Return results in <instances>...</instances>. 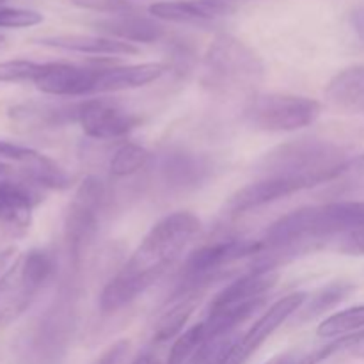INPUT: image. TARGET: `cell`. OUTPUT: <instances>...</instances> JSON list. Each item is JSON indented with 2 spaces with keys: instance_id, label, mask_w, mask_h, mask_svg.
Listing matches in <instances>:
<instances>
[{
  "instance_id": "cell-36",
  "label": "cell",
  "mask_w": 364,
  "mask_h": 364,
  "mask_svg": "<svg viewBox=\"0 0 364 364\" xmlns=\"http://www.w3.org/2000/svg\"><path fill=\"white\" fill-rule=\"evenodd\" d=\"M14 256H16V251H14L13 247H9V249H6V251L0 252V276H2V274L6 272L11 265H13L14 259H16Z\"/></svg>"
},
{
  "instance_id": "cell-41",
  "label": "cell",
  "mask_w": 364,
  "mask_h": 364,
  "mask_svg": "<svg viewBox=\"0 0 364 364\" xmlns=\"http://www.w3.org/2000/svg\"><path fill=\"white\" fill-rule=\"evenodd\" d=\"M4 41V38H2V36H0V43H2Z\"/></svg>"
},
{
  "instance_id": "cell-42",
  "label": "cell",
  "mask_w": 364,
  "mask_h": 364,
  "mask_svg": "<svg viewBox=\"0 0 364 364\" xmlns=\"http://www.w3.org/2000/svg\"><path fill=\"white\" fill-rule=\"evenodd\" d=\"M274 361H276V359H274ZM274 361H270V363H267V364H274Z\"/></svg>"
},
{
  "instance_id": "cell-9",
  "label": "cell",
  "mask_w": 364,
  "mask_h": 364,
  "mask_svg": "<svg viewBox=\"0 0 364 364\" xmlns=\"http://www.w3.org/2000/svg\"><path fill=\"white\" fill-rule=\"evenodd\" d=\"M155 176L166 192L187 194L213 176V162L210 156L187 149H169L156 160Z\"/></svg>"
},
{
  "instance_id": "cell-5",
  "label": "cell",
  "mask_w": 364,
  "mask_h": 364,
  "mask_svg": "<svg viewBox=\"0 0 364 364\" xmlns=\"http://www.w3.org/2000/svg\"><path fill=\"white\" fill-rule=\"evenodd\" d=\"M57 270L55 256L46 249H32L18 256L0 276V323L16 320L31 308Z\"/></svg>"
},
{
  "instance_id": "cell-21",
  "label": "cell",
  "mask_w": 364,
  "mask_h": 364,
  "mask_svg": "<svg viewBox=\"0 0 364 364\" xmlns=\"http://www.w3.org/2000/svg\"><path fill=\"white\" fill-rule=\"evenodd\" d=\"M331 105L350 114H364V64L345 68L326 87Z\"/></svg>"
},
{
  "instance_id": "cell-17",
  "label": "cell",
  "mask_w": 364,
  "mask_h": 364,
  "mask_svg": "<svg viewBox=\"0 0 364 364\" xmlns=\"http://www.w3.org/2000/svg\"><path fill=\"white\" fill-rule=\"evenodd\" d=\"M230 13L226 0H162L149 6L153 18L174 23H210Z\"/></svg>"
},
{
  "instance_id": "cell-30",
  "label": "cell",
  "mask_w": 364,
  "mask_h": 364,
  "mask_svg": "<svg viewBox=\"0 0 364 364\" xmlns=\"http://www.w3.org/2000/svg\"><path fill=\"white\" fill-rule=\"evenodd\" d=\"M43 14L32 9H18V7H0V28H27L39 25Z\"/></svg>"
},
{
  "instance_id": "cell-10",
  "label": "cell",
  "mask_w": 364,
  "mask_h": 364,
  "mask_svg": "<svg viewBox=\"0 0 364 364\" xmlns=\"http://www.w3.org/2000/svg\"><path fill=\"white\" fill-rule=\"evenodd\" d=\"M306 299H308V294H304V291H295V294L284 295L283 299L274 302L256 320L255 326H251V329L247 333L238 338L224 364H244L291 315H295L302 308Z\"/></svg>"
},
{
  "instance_id": "cell-8",
  "label": "cell",
  "mask_w": 364,
  "mask_h": 364,
  "mask_svg": "<svg viewBox=\"0 0 364 364\" xmlns=\"http://www.w3.org/2000/svg\"><path fill=\"white\" fill-rule=\"evenodd\" d=\"M322 105L308 96L267 92L252 95L244 107L245 123L263 132H295L311 127Z\"/></svg>"
},
{
  "instance_id": "cell-43",
  "label": "cell",
  "mask_w": 364,
  "mask_h": 364,
  "mask_svg": "<svg viewBox=\"0 0 364 364\" xmlns=\"http://www.w3.org/2000/svg\"><path fill=\"white\" fill-rule=\"evenodd\" d=\"M4 2H6V0H0V4H4Z\"/></svg>"
},
{
  "instance_id": "cell-22",
  "label": "cell",
  "mask_w": 364,
  "mask_h": 364,
  "mask_svg": "<svg viewBox=\"0 0 364 364\" xmlns=\"http://www.w3.org/2000/svg\"><path fill=\"white\" fill-rule=\"evenodd\" d=\"M201 295L203 294H198V291L183 295H171L166 309H162L155 326H153V343H166L169 340H176L181 334V331H183V327L187 326L194 309L198 308Z\"/></svg>"
},
{
  "instance_id": "cell-6",
  "label": "cell",
  "mask_w": 364,
  "mask_h": 364,
  "mask_svg": "<svg viewBox=\"0 0 364 364\" xmlns=\"http://www.w3.org/2000/svg\"><path fill=\"white\" fill-rule=\"evenodd\" d=\"M105 183L98 176H85L68 205L64 215V238L73 272L80 270L84 256L98 235L100 217L105 208Z\"/></svg>"
},
{
  "instance_id": "cell-27",
  "label": "cell",
  "mask_w": 364,
  "mask_h": 364,
  "mask_svg": "<svg viewBox=\"0 0 364 364\" xmlns=\"http://www.w3.org/2000/svg\"><path fill=\"white\" fill-rule=\"evenodd\" d=\"M206 343V333L203 322L196 323V326L188 327L185 333L174 340L173 347L169 350V358L166 364H192L196 355Z\"/></svg>"
},
{
  "instance_id": "cell-28",
  "label": "cell",
  "mask_w": 364,
  "mask_h": 364,
  "mask_svg": "<svg viewBox=\"0 0 364 364\" xmlns=\"http://www.w3.org/2000/svg\"><path fill=\"white\" fill-rule=\"evenodd\" d=\"M341 350H347V343H345V338H336L331 343L323 345V347L315 348V350L304 352V354H288L283 358L276 359L274 364H320L326 359H329L331 355L338 354Z\"/></svg>"
},
{
  "instance_id": "cell-26",
  "label": "cell",
  "mask_w": 364,
  "mask_h": 364,
  "mask_svg": "<svg viewBox=\"0 0 364 364\" xmlns=\"http://www.w3.org/2000/svg\"><path fill=\"white\" fill-rule=\"evenodd\" d=\"M361 331H364V304L334 313L320 323L316 333L320 338L336 340V338L361 333Z\"/></svg>"
},
{
  "instance_id": "cell-19",
  "label": "cell",
  "mask_w": 364,
  "mask_h": 364,
  "mask_svg": "<svg viewBox=\"0 0 364 364\" xmlns=\"http://www.w3.org/2000/svg\"><path fill=\"white\" fill-rule=\"evenodd\" d=\"M95 28L107 38L119 39L124 43H155L166 36V27L156 18H148L137 14L135 11L130 13L112 14L110 18L100 20L95 23Z\"/></svg>"
},
{
  "instance_id": "cell-29",
  "label": "cell",
  "mask_w": 364,
  "mask_h": 364,
  "mask_svg": "<svg viewBox=\"0 0 364 364\" xmlns=\"http://www.w3.org/2000/svg\"><path fill=\"white\" fill-rule=\"evenodd\" d=\"M41 64L27 59L0 63V82H34Z\"/></svg>"
},
{
  "instance_id": "cell-38",
  "label": "cell",
  "mask_w": 364,
  "mask_h": 364,
  "mask_svg": "<svg viewBox=\"0 0 364 364\" xmlns=\"http://www.w3.org/2000/svg\"><path fill=\"white\" fill-rule=\"evenodd\" d=\"M348 352H350L352 355H355V358H361V359H364V340L358 341V343H355L354 347L348 348Z\"/></svg>"
},
{
  "instance_id": "cell-34",
  "label": "cell",
  "mask_w": 364,
  "mask_h": 364,
  "mask_svg": "<svg viewBox=\"0 0 364 364\" xmlns=\"http://www.w3.org/2000/svg\"><path fill=\"white\" fill-rule=\"evenodd\" d=\"M36 149L25 148V146L20 144H13V142L7 141H0V159H7V160H14V162L25 164L36 155Z\"/></svg>"
},
{
  "instance_id": "cell-15",
  "label": "cell",
  "mask_w": 364,
  "mask_h": 364,
  "mask_svg": "<svg viewBox=\"0 0 364 364\" xmlns=\"http://www.w3.org/2000/svg\"><path fill=\"white\" fill-rule=\"evenodd\" d=\"M277 283V272H258L251 270L245 276L231 281L210 302L208 313L228 311L258 301H267V294Z\"/></svg>"
},
{
  "instance_id": "cell-31",
  "label": "cell",
  "mask_w": 364,
  "mask_h": 364,
  "mask_svg": "<svg viewBox=\"0 0 364 364\" xmlns=\"http://www.w3.org/2000/svg\"><path fill=\"white\" fill-rule=\"evenodd\" d=\"M336 251L347 256H364V224L338 238Z\"/></svg>"
},
{
  "instance_id": "cell-11",
  "label": "cell",
  "mask_w": 364,
  "mask_h": 364,
  "mask_svg": "<svg viewBox=\"0 0 364 364\" xmlns=\"http://www.w3.org/2000/svg\"><path fill=\"white\" fill-rule=\"evenodd\" d=\"M78 124L87 137L96 141H112L127 137L141 124V117L128 112L117 103L96 98L80 102Z\"/></svg>"
},
{
  "instance_id": "cell-16",
  "label": "cell",
  "mask_w": 364,
  "mask_h": 364,
  "mask_svg": "<svg viewBox=\"0 0 364 364\" xmlns=\"http://www.w3.org/2000/svg\"><path fill=\"white\" fill-rule=\"evenodd\" d=\"M301 191H304V187L297 181L281 180V178H262V180L238 188L228 199L226 213L228 215H240V213L252 212V210H258Z\"/></svg>"
},
{
  "instance_id": "cell-20",
  "label": "cell",
  "mask_w": 364,
  "mask_h": 364,
  "mask_svg": "<svg viewBox=\"0 0 364 364\" xmlns=\"http://www.w3.org/2000/svg\"><path fill=\"white\" fill-rule=\"evenodd\" d=\"M36 43L48 48L68 50V52L89 53V55H135L139 48L130 43L107 36H85V34H59L41 38Z\"/></svg>"
},
{
  "instance_id": "cell-7",
  "label": "cell",
  "mask_w": 364,
  "mask_h": 364,
  "mask_svg": "<svg viewBox=\"0 0 364 364\" xmlns=\"http://www.w3.org/2000/svg\"><path fill=\"white\" fill-rule=\"evenodd\" d=\"M262 249V240L247 238H223L196 249L181 269V279L173 295L203 294L206 287L223 277L226 267L244 258H255Z\"/></svg>"
},
{
  "instance_id": "cell-18",
  "label": "cell",
  "mask_w": 364,
  "mask_h": 364,
  "mask_svg": "<svg viewBox=\"0 0 364 364\" xmlns=\"http://www.w3.org/2000/svg\"><path fill=\"white\" fill-rule=\"evenodd\" d=\"M169 71L166 63H142L128 66H102L100 64L95 92H117L144 87Z\"/></svg>"
},
{
  "instance_id": "cell-24",
  "label": "cell",
  "mask_w": 364,
  "mask_h": 364,
  "mask_svg": "<svg viewBox=\"0 0 364 364\" xmlns=\"http://www.w3.org/2000/svg\"><path fill=\"white\" fill-rule=\"evenodd\" d=\"M21 174H23V181L38 188L64 191L71 185L70 174L59 164L39 151L28 162L21 164Z\"/></svg>"
},
{
  "instance_id": "cell-4",
  "label": "cell",
  "mask_w": 364,
  "mask_h": 364,
  "mask_svg": "<svg viewBox=\"0 0 364 364\" xmlns=\"http://www.w3.org/2000/svg\"><path fill=\"white\" fill-rule=\"evenodd\" d=\"M75 329L77 291L73 287H64L23 338L21 364H63Z\"/></svg>"
},
{
  "instance_id": "cell-37",
  "label": "cell",
  "mask_w": 364,
  "mask_h": 364,
  "mask_svg": "<svg viewBox=\"0 0 364 364\" xmlns=\"http://www.w3.org/2000/svg\"><path fill=\"white\" fill-rule=\"evenodd\" d=\"M134 364H162V363L156 361L149 352H144V354H141L137 359H135Z\"/></svg>"
},
{
  "instance_id": "cell-44",
  "label": "cell",
  "mask_w": 364,
  "mask_h": 364,
  "mask_svg": "<svg viewBox=\"0 0 364 364\" xmlns=\"http://www.w3.org/2000/svg\"><path fill=\"white\" fill-rule=\"evenodd\" d=\"M226 2H231V0H226Z\"/></svg>"
},
{
  "instance_id": "cell-40",
  "label": "cell",
  "mask_w": 364,
  "mask_h": 364,
  "mask_svg": "<svg viewBox=\"0 0 364 364\" xmlns=\"http://www.w3.org/2000/svg\"><path fill=\"white\" fill-rule=\"evenodd\" d=\"M7 173H9V166H7V164H4L2 160H0V178L6 176Z\"/></svg>"
},
{
  "instance_id": "cell-3",
  "label": "cell",
  "mask_w": 364,
  "mask_h": 364,
  "mask_svg": "<svg viewBox=\"0 0 364 364\" xmlns=\"http://www.w3.org/2000/svg\"><path fill=\"white\" fill-rule=\"evenodd\" d=\"M265 77L262 57L242 39L220 34L212 41L203 57L201 82L217 96L251 92Z\"/></svg>"
},
{
  "instance_id": "cell-35",
  "label": "cell",
  "mask_w": 364,
  "mask_h": 364,
  "mask_svg": "<svg viewBox=\"0 0 364 364\" xmlns=\"http://www.w3.org/2000/svg\"><path fill=\"white\" fill-rule=\"evenodd\" d=\"M350 21H352V27H354V31L358 32L359 38L364 39V4L352 11Z\"/></svg>"
},
{
  "instance_id": "cell-39",
  "label": "cell",
  "mask_w": 364,
  "mask_h": 364,
  "mask_svg": "<svg viewBox=\"0 0 364 364\" xmlns=\"http://www.w3.org/2000/svg\"><path fill=\"white\" fill-rule=\"evenodd\" d=\"M352 167H355V169H358L359 173H364V153H363V155H359L358 160H354Z\"/></svg>"
},
{
  "instance_id": "cell-32",
  "label": "cell",
  "mask_w": 364,
  "mask_h": 364,
  "mask_svg": "<svg viewBox=\"0 0 364 364\" xmlns=\"http://www.w3.org/2000/svg\"><path fill=\"white\" fill-rule=\"evenodd\" d=\"M73 4H77L78 7H87V9L103 11V13L112 14L130 13V11H134L132 4L124 2V0H73Z\"/></svg>"
},
{
  "instance_id": "cell-25",
  "label": "cell",
  "mask_w": 364,
  "mask_h": 364,
  "mask_svg": "<svg viewBox=\"0 0 364 364\" xmlns=\"http://www.w3.org/2000/svg\"><path fill=\"white\" fill-rule=\"evenodd\" d=\"M149 160H151V153L148 149L135 142H124L114 151L110 159V174L114 178H130L146 169Z\"/></svg>"
},
{
  "instance_id": "cell-14",
  "label": "cell",
  "mask_w": 364,
  "mask_h": 364,
  "mask_svg": "<svg viewBox=\"0 0 364 364\" xmlns=\"http://www.w3.org/2000/svg\"><path fill=\"white\" fill-rule=\"evenodd\" d=\"M80 102H25L9 109V117L18 128L27 132L59 130L68 124L78 123Z\"/></svg>"
},
{
  "instance_id": "cell-2",
  "label": "cell",
  "mask_w": 364,
  "mask_h": 364,
  "mask_svg": "<svg viewBox=\"0 0 364 364\" xmlns=\"http://www.w3.org/2000/svg\"><path fill=\"white\" fill-rule=\"evenodd\" d=\"M354 164L350 153L340 144L316 139H301L276 146L256 164L262 178H281L304 188L336 180Z\"/></svg>"
},
{
  "instance_id": "cell-33",
  "label": "cell",
  "mask_w": 364,
  "mask_h": 364,
  "mask_svg": "<svg viewBox=\"0 0 364 364\" xmlns=\"http://www.w3.org/2000/svg\"><path fill=\"white\" fill-rule=\"evenodd\" d=\"M128 350H130V341L119 340L110 345L109 348H105L102 352V355L92 364H121L124 361V358H127Z\"/></svg>"
},
{
  "instance_id": "cell-13",
  "label": "cell",
  "mask_w": 364,
  "mask_h": 364,
  "mask_svg": "<svg viewBox=\"0 0 364 364\" xmlns=\"http://www.w3.org/2000/svg\"><path fill=\"white\" fill-rule=\"evenodd\" d=\"M100 64L82 66L71 63H45L39 66L34 85L45 95L52 96H87L95 95Z\"/></svg>"
},
{
  "instance_id": "cell-12",
  "label": "cell",
  "mask_w": 364,
  "mask_h": 364,
  "mask_svg": "<svg viewBox=\"0 0 364 364\" xmlns=\"http://www.w3.org/2000/svg\"><path fill=\"white\" fill-rule=\"evenodd\" d=\"M38 203V187L27 181L0 180V238L23 237L31 230Z\"/></svg>"
},
{
  "instance_id": "cell-23",
  "label": "cell",
  "mask_w": 364,
  "mask_h": 364,
  "mask_svg": "<svg viewBox=\"0 0 364 364\" xmlns=\"http://www.w3.org/2000/svg\"><path fill=\"white\" fill-rule=\"evenodd\" d=\"M354 290L355 287L352 283H348V281H334V283H329L327 287L318 288L311 295H308L302 308L295 313L297 320L299 322H309V320L331 311L338 304L347 301L354 294Z\"/></svg>"
},
{
  "instance_id": "cell-1",
  "label": "cell",
  "mask_w": 364,
  "mask_h": 364,
  "mask_svg": "<svg viewBox=\"0 0 364 364\" xmlns=\"http://www.w3.org/2000/svg\"><path fill=\"white\" fill-rule=\"evenodd\" d=\"M201 220L191 212H174L148 231L119 272L100 295L102 313H116L159 283L198 237Z\"/></svg>"
}]
</instances>
